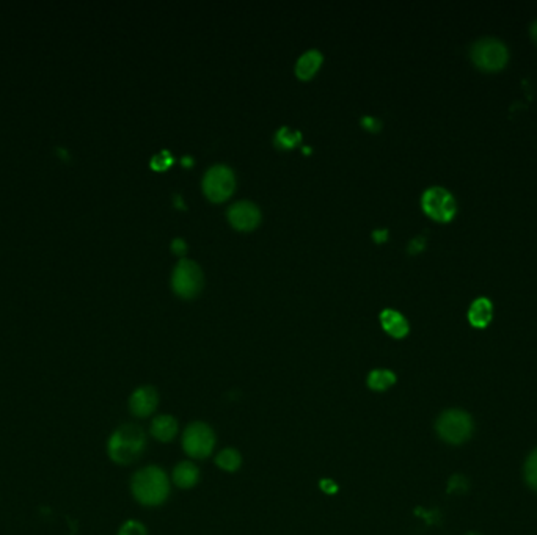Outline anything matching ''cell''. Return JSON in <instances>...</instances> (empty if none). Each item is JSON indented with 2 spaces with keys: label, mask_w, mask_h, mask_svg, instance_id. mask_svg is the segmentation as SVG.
I'll return each mask as SVG.
<instances>
[{
  "label": "cell",
  "mask_w": 537,
  "mask_h": 535,
  "mask_svg": "<svg viewBox=\"0 0 537 535\" xmlns=\"http://www.w3.org/2000/svg\"><path fill=\"white\" fill-rule=\"evenodd\" d=\"M468 535H476V534H468Z\"/></svg>",
  "instance_id": "83f0119b"
},
{
  "label": "cell",
  "mask_w": 537,
  "mask_h": 535,
  "mask_svg": "<svg viewBox=\"0 0 537 535\" xmlns=\"http://www.w3.org/2000/svg\"><path fill=\"white\" fill-rule=\"evenodd\" d=\"M159 396L153 386H140L129 397V410L137 418H146L154 413Z\"/></svg>",
  "instance_id": "30bf717a"
},
{
  "label": "cell",
  "mask_w": 537,
  "mask_h": 535,
  "mask_svg": "<svg viewBox=\"0 0 537 535\" xmlns=\"http://www.w3.org/2000/svg\"><path fill=\"white\" fill-rule=\"evenodd\" d=\"M215 463L220 469H224L226 473H235L242 465V457L236 449H224L219 455L215 457Z\"/></svg>",
  "instance_id": "e0dca14e"
},
{
  "label": "cell",
  "mask_w": 537,
  "mask_h": 535,
  "mask_svg": "<svg viewBox=\"0 0 537 535\" xmlns=\"http://www.w3.org/2000/svg\"><path fill=\"white\" fill-rule=\"evenodd\" d=\"M493 316V305L487 297L476 298L468 309V320L473 326L484 329L490 324Z\"/></svg>",
  "instance_id": "8fae6325"
},
{
  "label": "cell",
  "mask_w": 537,
  "mask_h": 535,
  "mask_svg": "<svg viewBox=\"0 0 537 535\" xmlns=\"http://www.w3.org/2000/svg\"><path fill=\"white\" fill-rule=\"evenodd\" d=\"M385 236H387V229H383V231H376V233H374V237H376L377 240H383Z\"/></svg>",
  "instance_id": "4316f807"
},
{
  "label": "cell",
  "mask_w": 537,
  "mask_h": 535,
  "mask_svg": "<svg viewBox=\"0 0 537 535\" xmlns=\"http://www.w3.org/2000/svg\"><path fill=\"white\" fill-rule=\"evenodd\" d=\"M363 124H365L366 128L374 129V130H377L379 128H381V121H379V119H376V118H372V117L363 118Z\"/></svg>",
  "instance_id": "cb8c5ba5"
},
{
  "label": "cell",
  "mask_w": 537,
  "mask_h": 535,
  "mask_svg": "<svg viewBox=\"0 0 537 535\" xmlns=\"http://www.w3.org/2000/svg\"><path fill=\"white\" fill-rule=\"evenodd\" d=\"M319 488H321L325 495H335L338 493V484L335 482V480L332 479H322L321 482H319Z\"/></svg>",
  "instance_id": "7402d4cb"
},
{
  "label": "cell",
  "mask_w": 537,
  "mask_h": 535,
  "mask_svg": "<svg viewBox=\"0 0 537 535\" xmlns=\"http://www.w3.org/2000/svg\"><path fill=\"white\" fill-rule=\"evenodd\" d=\"M381 322L385 331L393 337H404L409 333V322L399 311L383 309L381 313Z\"/></svg>",
  "instance_id": "7c38bea8"
},
{
  "label": "cell",
  "mask_w": 537,
  "mask_h": 535,
  "mask_svg": "<svg viewBox=\"0 0 537 535\" xmlns=\"http://www.w3.org/2000/svg\"><path fill=\"white\" fill-rule=\"evenodd\" d=\"M236 185L235 173L226 165L211 167L204 174L203 189L209 200L224 201L232 193Z\"/></svg>",
  "instance_id": "52a82bcc"
},
{
  "label": "cell",
  "mask_w": 537,
  "mask_h": 535,
  "mask_svg": "<svg viewBox=\"0 0 537 535\" xmlns=\"http://www.w3.org/2000/svg\"><path fill=\"white\" fill-rule=\"evenodd\" d=\"M322 63V54L316 51V49H311L303 54V56L298 58V62L296 64V73L300 79H310L314 75V73L319 69Z\"/></svg>",
  "instance_id": "9a60e30c"
},
{
  "label": "cell",
  "mask_w": 537,
  "mask_h": 535,
  "mask_svg": "<svg viewBox=\"0 0 537 535\" xmlns=\"http://www.w3.org/2000/svg\"><path fill=\"white\" fill-rule=\"evenodd\" d=\"M470 56L477 68L484 71H498L508 63L509 51L506 45L497 38H481V40L473 43Z\"/></svg>",
  "instance_id": "277c9868"
},
{
  "label": "cell",
  "mask_w": 537,
  "mask_h": 535,
  "mask_svg": "<svg viewBox=\"0 0 537 535\" xmlns=\"http://www.w3.org/2000/svg\"><path fill=\"white\" fill-rule=\"evenodd\" d=\"M171 163V156L168 151H162L160 154H157L153 159V167L157 168V170H162V168L168 167Z\"/></svg>",
  "instance_id": "44dd1931"
},
{
  "label": "cell",
  "mask_w": 537,
  "mask_h": 535,
  "mask_svg": "<svg viewBox=\"0 0 537 535\" xmlns=\"http://www.w3.org/2000/svg\"><path fill=\"white\" fill-rule=\"evenodd\" d=\"M396 383V375L390 369H374L368 375V386L372 391L382 392L387 391L388 388H392Z\"/></svg>",
  "instance_id": "2e32d148"
},
{
  "label": "cell",
  "mask_w": 537,
  "mask_h": 535,
  "mask_svg": "<svg viewBox=\"0 0 537 535\" xmlns=\"http://www.w3.org/2000/svg\"><path fill=\"white\" fill-rule=\"evenodd\" d=\"M529 34H531V38L537 43V19L534 21L533 24H531V29H529Z\"/></svg>",
  "instance_id": "484cf974"
},
{
  "label": "cell",
  "mask_w": 537,
  "mask_h": 535,
  "mask_svg": "<svg viewBox=\"0 0 537 535\" xmlns=\"http://www.w3.org/2000/svg\"><path fill=\"white\" fill-rule=\"evenodd\" d=\"M466 487H468V485H466V480L462 476H454L451 480H449L448 490L449 491H459L460 493V491H465Z\"/></svg>",
  "instance_id": "603a6c76"
},
{
  "label": "cell",
  "mask_w": 537,
  "mask_h": 535,
  "mask_svg": "<svg viewBox=\"0 0 537 535\" xmlns=\"http://www.w3.org/2000/svg\"><path fill=\"white\" fill-rule=\"evenodd\" d=\"M215 446L214 430L204 423H193L184 430L182 435V447L186 454L197 460L213 454Z\"/></svg>",
  "instance_id": "5b68a950"
},
{
  "label": "cell",
  "mask_w": 537,
  "mask_h": 535,
  "mask_svg": "<svg viewBox=\"0 0 537 535\" xmlns=\"http://www.w3.org/2000/svg\"><path fill=\"white\" fill-rule=\"evenodd\" d=\"M275 141L280 148H292L300 141V132L291 128H281L275 135Z\"/></svg>",
  "instance_id": "ac0fdd59"
},
{
  "label": "cell",
  "mask_w": 537,
  "mask_h": 535,
  "mask_svg": "<svg viewBox=\"0 0 537 535\" xmlns=\"http://www.w3.org/2000/svg\"><path fill=\"white\" fill-rule=\"evenodd\" d=\"M203 286V274L197 262L181 259L173 272V287L182 297H193Z\"/></svg>",
  "instance_id": "ba28073f"
},
{
  "label": "cell",
  "mask_w": 537,
  "mask_h": 535,
  "mask_svg": "<svg viewBox=\"0 0 537 535\" xmlns=\"http://www.w3.org/2000/svg\"><path fill=\"white\" fill-rule=\"evenodd\" d=\"M200 471L192 462H181L173 469V482L179 488H192L198 484Z\"/></svg>",
  "instance_id": "5bb4252c"
},
{
  "label": "cell",
  "mask_w": 537,
  "mask_h": 535,
  "mask_svg": "<svg viewBox=\"0 0 537 535\" xmlns=\"http://www.w3.org/2000/svg\"><path fill=\"white\" fill-rule=\"evenodd\" d=\"M178 433V421L170 414H160L151 423V435L162 443H168Z\"/></svg>",
  "instance_id": "4fadbf2b"
},
{
  "label": "cell",
  "mask_w": 537,
  "mask_h": 535,
  "mask_svg": "<svg viewBox=\"0 0 537 535\" xmlns=\"http://www.w3.org/2000/svg\"><path fill=\"white\" fill-rule=\"evenodd\" d=\"M146 446V436L142 427L135 424H124L107 440V455L117 465H131L139 460Z\"/></svg>",
  "instance_id": "6da1fadb"
},
{
  "label": "cell",
  "mask_w": 537,
  "mask_h": 535,
  "mask_svg": "<svg viewBox=\"0 0 537 535\" xmlns=\"http://www.w3.org/2000/svg\"><path fill=\"white\" fill-rule=\"evenodd\" d=\"M525 479L531 488L537 490V449L531 452L525 465Z\"/></svg>",
  "instance_id": "d6986e66"
},
{
  "label": "cell",
  "mask_w": 537,
  "mask_h": 535,
  "mask_svg": "<svg viewBox=\"0 0 537 535\" xmlns=\"http://www.w3.org/2000/svg\"><path fill=\"white\" fill-rule=\"evenodd\" d=\"M131 491L135 501L142 506H160L170 493L165 471L159 466H146L132 476Z\"/></svg>",
  "instance_id": "7a4b0ae2"
},
{
  "label": "cell",
  "mask_w": 537,
  "mask_h": 535,
  "mask_svg": "<svg viewBox=\"0 0 537 535\" xmlns=\"http://www.w3.org/2000/svg\"><path fill=\"white\" fill-rule=\"evenodd\" d=\"M437 433L449 444H462L473 433V419L466 412L453 408L440 414L437 419Z\"/></svg>",
  "instance_id": "3957f363"
},
{
  "label": "cell",
  "mask_w": 537,
  "mask_h": 535,
  "mask_svg": "<svg viewBox=\"0 0 537 535\" xmlns=\"http://www.w3.org/2000/svg\"><path fill=\"white\" fill-rule=\"evenodd\" d=\"M228 218L237 229H253L261 220V212L250 201H237L228 209Z\"/></svg>",
  "instance_id": "9c48e42d"
},
{
  "label": "cell",
  "mask_w": 537,
  "mask_h": 535,
  "mask_svg": "<svg viewBox=\"0 0 537 535\" xmlns=\"http://www.w3.org/2000/svg\"><path fill=\"white\" fill-rule=\"evenodd\" d=\"M173 250L176 251V253H182L184 250H186V243H184L182 239H176L175 242H173Z\"/></svg>",
  "instance_id": "d4e9b609"
},
{
  "label": "cell",
  "mask_w": 537,
  "mask_h": 535,
  "mask_svg": "<svg viewBox=\"0 0 537 535\" xmlns=\"http://www.w3.org/2000/svg\"><path fill=\"white\" fill-rule=\"evenodd\" d=\"M118 535H146V527L137 520H128L121 524Z\"/></svg>",
  "instance_id": "ffe728a7"
},
{
  "label": "cell",
  "mask_w": 537,
  "mask_h": 535,
  "mask_svg": "<svg viewBox=\"0 0 537 535\" xmlns=\"http://www.w3.org/2000/svg\"><path fill=\"white\" fill-rule=\"evenodd\" d=\"M421 204L426 214L438 222H449L457 211L454 196L443 187L427 189L422 193Z\"/></svg>",
  "instance_id": "8992f818"
}]
</instances>
